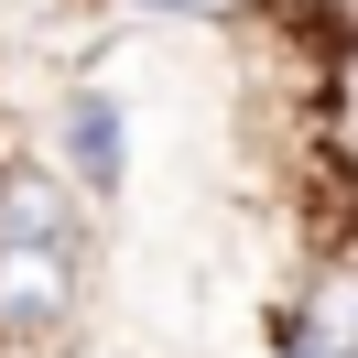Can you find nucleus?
Returning a JSON list of instances; mask_svg holds the SVG:
<instances>
[{
	"label": "nucleus",
	"mask_w": 358,
	"mask_h": 358,
	"mask_svg": "<svg viewBox=\"0 0 358 358\" xmlns=\"http://www.w3.org/2000/svg\"><path fill=\"white\" fill-rule=\"evenodd\" d=\"M87 315V239H0V348H44Z\"/></svg>",
	"instance_id": "nucleus-1"
},
{
	"label": "nucleus",
	"mask_w": 358,
	"mask_h": 358,
	"mask_svg": "<svg viewBox=\"0 0 358 358\" xmlns=\"http://www.w3.org/2000/svg\"><path fill=\"white\" fill-rule=\"evenodd\" d=\"M0 239H87V185L55 152H11L0 163Z\"/></svg>",
	"instance_id": "nucleus-2"
},
{
	"label": "nucleus",
	"mask_w": 358,
	"mask_h": 358,
	"mask_svg": "<svg viewBox=\"0 0 358 358\" xmlns=\"http://www.w3.org/2000/svg\"><path fill=\"white\" fill-rule=\"evenodd\" d=\"M282 358H358V250H326L282 315Z\"/></svg>",
	"instance_id": "nucleus-3"
},
{
	"label": "nucleus",
	"mask_w": 358,
	"mask_h": 358,
	"mask_svg": "<svg viewBox=\"0 0 358 358\" xmlns=\"http://www.w3.org/2000/svg\"><path fill=\"white\" fill-rule=\"evenodd\" d=\"M55 163L87 185V206H98V196H120V174H131V141H120V98H98V87L55 98Z\"/></svg>",
	"instance_id": "nucleus-4"
},
{
	"label": "nucleus",
	"mask_w": 358,
	"mask_h": 358,
	"mask_svg": "<svg viewBox=\"0 0 358 358\" xmlns=\"http://www.w3.org/2000/svg\"><path fill=\"white\" fill-rule=\"evenodd\" d=\"M120 11H152V22H239L250 0H120Z\"/></svg>",
	"instance_id": "nucleus-5"
}]
</instances>
